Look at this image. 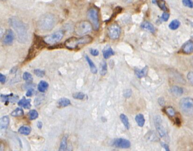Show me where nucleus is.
Returning a JSON list of instances; mask_svg holds the SVG:
<instances>
[{
    "mask_svg": "<svg viewBox=\"0 0 193 151\" xmlns=\"http://www.w3.org/2000/svg\"><path fill=\"white\" fill-rule=\"evenodd\" d=\"M9 23L14 29L17 36L18 41L22 43H25L28 38L27 30L25 24L16 17L10 18Z\"/></svg>",
    "mask_w": 193,
    "mask_h": 151,
    "instance_id": "1",
    "label": "nucleus"
},
{
    "mask_svg": "<svg viewBox=\"0 0 193 151\" xmlns=\"http://www.w3.org/2000/svg\"><path fill=\"white\" fill-rule=\"evenodd\" d=\"M93 40V37L88 35H84L81 38H79V39L72 37L69 38L65 41L64 45L70 50H75L78 49L80 46L91 43Z\"/></svg>",
    "mask_w": 193,
    "mask_h": 151,
    "instance_id": "2",
    "label": "nucleus"
},
{
    "mask_svg": "<svg viewBox=\"0 0 193 151\" xmlns=\"http://www.w3.org/2000/svg\"><path fill=\"white\" fill-rule=\"evenodd\" d=\"M56 19L51 13H46L43 15L38 21V27L42 31H50L56 24Z\"/></svg>",
    "mask_w": 193,
    "mask_h": 151,
    "instance_id": "3",
    "label": "nucleus"
},
{
    "mask_svg": "<svg viewBox=\"0 0 193 151\" xmlns=\"http://www.w3.org/2000/svg\"><path fill=\"white\" fill-rule=\"evenodd\" d=\"M180 108L181 112L187 116L193 115V99L184 98L180 102Z\"/></svg>",
    "mask_w": 193,
    "mask_h": 151,
    "instance_id": "4",
    "label": "nucleus"
},
{
    "mask_svg": "<svg viewBox=\"0 0 193 151\" xmlns=\"http://www.w3.org/2000/svg\"><path fill=\"white\" fill-rule=\"evenodd\" d=\"M92 24L88 21H82L77 23L74 28L75 33L79 36H84L92 30Z\"/></svg>",
    "mask_w": 193,
    "mask_h": 151,
    "instance_id": "5",
    "label": "nucleus"
},
{
    "mask_svg": "<svg viewBox=\"0 0 193 151\" xmlns=\"http://www.w3.org/2000/svg\"><path fill=\"white\" fill-rule=\"evenodd\" d=\"M88 18L90 21L93 29L95 31H98L100 28V24L99 20L98 12L97 9L94 8H91L88 11Z\"/></svg>",
    "mask_w": 193,
    "mask_h": 151,
    "instance_id": "6",
    "label": "nucleus"
},
{
    "mask_svg": "<svg viewBox=\"0 0 193 151\" xmlns=\"http://www.w3.org/2000/svg\"><path fill=\"white\" fill-rule=\"evenodd\" d=\"M63 32L58 31L51 35L46 36L44 38V40L47 44H54L59 42L63 37Z\"/></svg>",
    "mask_w": 193,
    "mask_h": 151,
    "instance_id": "7",
    "label": "nucleus"
},
{
    "mask_svg": "<svg viewBox=\"0 0 193 151\" xmlns=\"http://www.w3.org/2000/svg\"><path fill=\"white\" fill-rule=\"evenodd\" d=\"M108 37L112 40H117L120 35L121 29L118 24L114 23L110 25L107 30Z\"/></svg>",
    "mask_w": 193,
    "mask_h": 151,
    "instance_id": "8",
    "label": "nucleus"
},
{
    "mask_svg": "<svg viewBox=\"0 0 193 151\" xmlns=\"http://www.w3.org/2000/svg\"><path fill=\"white\" fill-rule=\"evenodd\" d=\"M155 125L159 135L161 138H165L167 136V130L162 124L161 118L158 115L155 117Z\"/></svg>",
    "mask_w": 193,
    "mask_h": 151,
    "instance_id": "9",
    "label": "nucleus"
},
{
    "mask_svg": "<svg viewBox=\"0 0 193 151\" xmlns=\"http://www.w3.org/2000/svg\"><path fill=\"white\" fill-rule=\"evenodd\" d=\"M14 40V34L11 29H8L6 31L3 38L2 43L4 45H11Z\"/></svg>",
    "mask_w": 193,
    "mask_h": 151,
    "instance_id": "10",
    "label": "nucleus"
},
{
    "mask_svg": "<svg viewBox=\"0 0 193 151\" xmlns=\"http://www.w3.org/2000/svg\"><path fill=\"white\" fill-rule=\"evenodd\" d=\"M113 145L118 148L122 149H127L130 147V142L128 140L123 139V138H118L116 139L113 142Z\"/></svg>",
    "mask_w": 193,
    "mask_h": 151,
    "instance_id": "11",
    "label": "nucleus"
},
{
    "mask_svg": "<svg viewBox=\"0 0 193 151\" xmlns=\"http://www.w3.org/2000/svg\"><path fill=\"white\" fill-rule=\"evenodd\" d=\"M1 100L7 105V103L9 102L11 103H15L17 101L18 99V96L17 95H13V94H10L8 95H4V94H1Z\"/></svg>",
    "mask_w": 193,
    "mask_h": 151,
    "instance_id": "12",
    "label": "nucleus"
},
{
    "mask_svg": "<svg viewBox=\"0 0 193 151\" xmlns=\"http://www.w3.org/2000/svg\"><path fill=\"white\" fill-rule=\"evenodd\" d=\"M18 106H22L24 109H29L31 108V99H26L24 97H23L19 102H18Z\"/></svg>",
    "mask_w": 193,
    "mask_h": 151,
    "instance_id": "13",
    "label": "nucleus"
},
{
    "mask_svg": "<svg viewBox=\"0 0 193 151\" xmlns=\"http://www.w3.org/2000/svg\"><path fill=\"white\" fill-rule=\"evenodd\" d=\"M182 51L186 54H191L193 52V41H188L182 47Z\"/></svg>",
    "mask_w": 193,
    "mask_h": 151,
    "instance_id": "14",
    "label": "nucleus"
},
{
    "mask_svg": "<svg viewBox=\"0 0 193 151\" xmlns=\"http://www.w3.org/2000/svg\"><path fill=\"white\" fill-rule=\"evenodd\" d=\"M171 93L176 96H181L184 93L183 89L178 86H173L170 89Z\"/></svg>",
    "mask_w": 193,
    "mask_h": 151,
    "instance_id": "15",
    "label": "nucleus"
},
{
    "mask_svg": "<svg viewBox=\"0 0 193 151\" xmlns=\"http://www.w3.org/2000/svg\"><path fill=\"white\" fill-rule=\"evenodd\" d=\"M148 67L146 66L144 68H143L142 69L140 70L138 69H135V74L136 75V76L138 78H142L143 77H145L147 75V73H148Z\"/></svg>",
    "mask_w": 193,
    "mask_h": 151,
    "instance_id": "16",
    "label": "nucleus"
},
{
    "mask_svg": "<svg viewBox=\"0 0 193 151\" xmlns=\"http://www.w3.org/2000/svg\"><path fill=\"white\" fill-rule=\"evenodd\" d=\"M141 28L144 30H148V31H150L152 33H154L155 31V29L154 26L149 22L148 21H144L142 23L141 25Z\"/></svg>",
    "mask_w": 193,
    "mask_h": 151,
    "instance_id": "17",
    "label": "nucleus"
},
{
    "mask_svg": "<svg viewBox=\"0 0 193 151\" xmlns=\"http://www.w3.org/2000/svg\"><path fill=\"white\" fill-rule=\"evenodd\" d=\"M85 59L89 66V69H90V70L91 71L92 73H93V74H96L97 73V69L96 67V66L94 64V63H93V61H92V60L89 57L86 55H85Z\"/></svg>",
    "mask_w": 193,
    "mask_h": 151,
    "instance_id": "18",
    "label": "nucleus"
},
{
    "mask_svg": "<svg viewBox=\"0 0 193 151\" xmlns=\"http://www.w3.org/2000/svg\"><path fill=\"white\" fill-rule=\"evenodd\" d=\"M103 54L104 59H107L111 56L114 55V51L110 47H107L103 50Z\"/></svg>",
    "mask_w": 193,
    "mask_h": 151,
    "instance_id": "19",
    "label": "nucleus"
},
{
    "mask_svg": "<svg viewBox=\"0 0 193 151\" xmlns=\"http://www.w3.org/2000/svg\"><path fill=\"white\" fill-rule=\"evenodd\" d=\"M10 123V119L8 116H4L1 118V121H0V127L1 129H7Z\"/></svg>",
    "mask_w": 193,
    "mask_h": 151,
    "instance_id": "20",
    "label": "nucleus"
},
{
    "mask_svg": "<svg viewBox=\"0 0 193 151\" xmlns=\"http://www.w3.org/2000/svg\"><path fill=\"white\" fill-rule=\"evenodd\" d=\"M59 108H65L71 105V101L67 98H61L58 101Z\"/></svg>",
    "mask_w": 193,
    "mask_h": 151,
    "instance_id": "21",
    "label": "nucleus"
},
{
    "mask_svg": "<svg viewBox=\"0 0 193 151\" xmlns=\"http://www.w3.org/2000/svg\"><path fill=\"white\" fill-rule=\"evenodd\" d=\"M135 120L139 126L143 127L144 126L145 123V119L144 116L142 114H141L140 113V114L137 115L135 117Z\"/></svg>",
    "mask_w": 193,
    "mask_h": 151,
    "instance_id": "22",
    "label": "nucleus"
},
{
    "mask_svg": "<svg viewBox=\"0 0 193 151\" xmlns=\"http://www.w3.org/2000/svg\"><path fill=\"white\" fill-rule=\"evenodd\" d=\"M36 53H37L36 49L34 48V47L32 46V47H31V48H30V50H29L28 55H27V57H26L25 61H30V60H31L32 59H33L34 57L36 56Z\"/></svg>",
    "mask_w": 193,
    "mask_h": 151,
    "instance_id": "23",
    "label": "nucleus"
},
{
    "mask_svg": "<svg viewBox=\"0 0 193 151\" xmlns=\"http://www.w3.org/2000/svg\"><path fill=\"white\" fill-rule=\"evenodd\" d=\"M67 140H68V136H64L61 142V144H60V147L59 149V151H64L66 150L67 149Z\"/></svg>",
    "mask_w": 193,
    "mask_h": 151,
    "instance_id": "24",
    "label": "nucleus"
},
{
    "mask_svg": "<svg viewBox=\"0 0 193 151\" xmlns=\"http://www.w3.org/2000/svg\"><path fill=\"white\" fill-rule=\"evenodd\" d=\"M49 87V84L45 81H41L38 84V90L44 93L47 90Z\"/></svg>",
    "mask_w": 193,
    "mask_h": 151,
    "instance_id": "25",
    "label": "nucleus"
},
{
    "mask_svg": "<svg viewBox=\"0 0 193 151\" xmlns=\"http://www.w3.org/2000/svg\"><path fill=\"white\" fill-rule=\"evenodd\" d=\"M100 73L102 76H105L107 73V63L103 60L100 63Z\"/></svg>",
    "mask_w": 193,
    "mask_h": 151,
    "instance_id": "26",
    "label": "nucleus"
},
{
    "mask_svg": "<svg viewBox=\"0 0 193 151\" xmlns=\"http://www.w3.org/2000/svg\"><path fill=\"white\" fill-rule=\"evenodd\" d=\"M31 130L32 129L30 127L23 126L19 128V129H18V132H19L20 134L23 135H29L30 134Z\"/></svg>",
    "mask_w": 193,
    "mask_h": 151,
    "instance_id": "27",
    "label": "nucleus"
},
{
    "mask_svg": "<svg viewBox=\"0 0 193 151\" xmlns=\"http://www.w3.org/2000/svg\"><path fill=\"white\" fill-rule=\"evenodd\" d=\"M120 120H121L122 122L123 123V124L124 125V127L127 129H129L130 124H129V122H128V118L127 117V116L124 115V114H121L120 116Z\"/></svg>",
    "mask_w": 193,
    "mask_h": 151,
    "instance_id": "28",
    "label": "nucleus"
},
{
    "mask_svg": "<svg viewBox=\"0 0 193 151\" xmlns=\"http://www.w3.org/2000/svg\"><path fill=\"white\" fill-rule=\"evenodd\" d=\"M180 24L181 23L180 21L177 20H172L169 24V28L172 30H175L178 28V27L180 26Z\"/></svg>",
    "mask_w": 193,
    "mask_h": 151,
    "instance_id": "29",
    "label": "nucleus"
},
{
    "mask_svg": "<svg viewBox=\"0 0 193 151\" xmlns=\"http://www.w3.org/2000/svg\"><path fill=\"white\" fill-rule=\"evenodd\" d=\"M23 115H24L23 110L22 108H18L14 110H13L11 113V115L13 117H19L23 116Z\"/></svg>",
    "mask_w": 193,
    "mask_h": 151,
    "instance_id": "30",
    "label": "nucleus"
},
{
    "mask_svg": "<svg viewBox=\"0 0 193 151\" xmlns=\"http://www.w3.org/2000/svg\"><path fill=\"white\" fill-rule=\"evenodd\" d=\"M157 3L158 4L159 7L164 12H167L168 11V9L166 5V3L164 0H158Z\"/></svg>",
    "mask_w": 193,
    "mask_h": 151,
    "instance_id": "31",
    "label": "nucleus"
},
{
    "mask_svg": "<svg viewBox=\"0 0 193 151\" xmlns=\"http://www.w3.org/2000/svg\"><path fill=\"white\" fill-rule=\"evenodd\" d=\"M29 115L30 120H34L39 116V113L36 110H32L29 112Z\"/></svg>",
    "mask_w": 193,
    "mask_h": 151,
    "instance_id": "32",
    "label": "nucleus"
},
{
    "mask_svg": "<svg viewBox=\"0 0 193 151\" xmlns=\"http://www.w3.org/2000/svg\"><path fill=\"white\" fill-rule=\"evenodd\" d=\"M85 96V94L82 92H78L73 94V98L75 99L78 100H82L83 99H84Z\"/></svg>",
    "mask_w": 193,
    "mask_h": 151,
    "instance_id": "33",
    "label": "nucleus"
},
{
    "mask_svg": "<svg viewBox=\"0 0 193 151\" xmlns=\"http://www.w3.org/2000/svg\"><path fill=\"white\" fill-rule=\"evenodd\" d=\"M23 79L27 82H32L33 80V77L30 73L28 72H25L23 74Z\"/></svg>",
    "mask_w": 193,
    "mask_h": 151,
    "instance_id": "34",
    "label": "nucleus"
},
{
    "mask_svg": "<svg viewBox=\"0 0 193 151\" xmlns=\"http://www.w3.org/2000/svg\"><path fill=\"white\" fill-rule=\"evenodd\" d=\"M165 112L168 114V115H169L171 117H173L175 116L176 115V111L174 110L171 107H168L165 110Z\"/></svg>",
    "mask_w": 193,
    "mask_h": 151,
    "instance_id": "35",
    "label": "nucleus"
},
{
    "mask_svg": "<svg viewBox=\"0 0 193 151\" xmlns=\"http://www.w3.org/2000/svg\"><path fill=\"white\" fill-rule=\"evenodd\" d=\"M122 7H117L114 9V11H113V15H112V17L110 18V19H109V20H108V21H110V20H112V19L113 18L115 17L118 14L122 12Z\"/></svg>",
    "mask_w": 193,
    "mask_h": 151,
    "instance_id": "36",
    "label": "nucleus"
},
{
    "mask_svg": "<svg viewBox=\"0 0 193 151\" xmlns=\"http://www.w3.org/2000/svg\"><path fill=\"white\" fill-rule=\"evenodd\" d=\"M34 73L38 77L43 78L45 74V71L44 70H40V69H35L34 70Z\"/></svg>",
    "mask_w": 193,
    "mask_h": 151,
    "instance_id": "37",
    "label": "nucleus"
},
{
    "mask_svg": "<svg viewBox=\"0 0 193 151\" xmlns=\"http://www.w3.org/2000/svg\"><path fill=\"white\" fill-rule=\"evenodd\" d=\"M182 4L183 5L190 8H193V2L191 1V0H182Z\"/></svg>",
    "mask_w": 193,
    "mask_h": 151,
    "instance_id": "38",
    "label": "nucleus"
},
{
    "mask_svg": "<svg viewBox=\"0 0 193 151\" xmlns=\"http://www.w3.org/2000/svg\"><path fill=\"white\" fill-rule=\"evenodd\" d=\"M132 94V91L131 89H126L123 93V95L126 98H129Z\"/></svg>",
    "mask_w": 193,
    "mask_h": 151,
    "instance_id": "39",
    "label": "nucleus"
},
{
    "mask_svg": "<svg viewBox=\"0 0 193 151\" xmlns=\"http://www.w3.org/2000/svg\"><path fill=\"white\" fill-rule=\"evenodd\" d=\"M187 79L188 80V82L192 84L193 85V71H190L188 74H187Z\"/></svg>",
    "mask_w": 193,
    "mask_h": 151,
    "instance_id": "40",
    "label": "nucleus"
},
{
    "mask_svg": "<svg viewBox=\"0 0 193 151\" xmlns=\"http://www.w3.org/2000/svg\"><path fill=\"white\" fill-rule=\"evenodd\" d=\"M162 19L164 21H167L169 18V14L166 12H164L162 15Z\"/></svg>",
    "mask_w": 193,
    "mask_h": 151,
    "instance_id": "41",
    "label": "nucleus"
},
{
    "mask_svg": "<svg viewBox=\"0 0 193 151\" xmlns=\"http://www.w3.org/2000/svg\"><path fill=\"white\" fill-rule=\"evenodd\" d=\"M90 53L91 55H93V56H97L99 54V51L97 49H92L90 50Z\"/></svg>",
    "mask_w": 193,
    "mask_h": 151,
    "instance_id": "42",
    "label": "nucleus"
},
{
    "mask_svg": "<svg viewBox=\"0 0 193 151\" xmlns=\"http://www.w3.org/2000/svg\"><path fill=\"white\" fill-rule=\"evenodd\" d=\"M34 92V90H33V89H30L28 90V91L27 92V93H26V96H27V97L32 96L33 95V94Z\"/></svg>",
    "mask_w": 193,
    "mask_h": 151,
    "instance_id": "43",
    "label": "nucleus"
},
{
    "mask_svg": "<svg viewBox=\"0 0 193 151\" xmlns=\"http://www.w3.org/2000/svg\"><path fill=\"white\" fill-rule=\"evenodd\" d=\"M6 81V78L3 74H0V82L2 84H4Z\"/></svg>",
    "mask_w": 193,
    "mask_h": 151,
    "instance_id": "44",
    "label": "nucleus"
},
{
    "mask_svg": "<svg viewBox=\"0 0 193 151\" xmlns=\"http://www.w3.org/2000/svg\"><path fill=\"white\" fill-rule=\"evenodd\" d=\"M158 103L161 106H163L164 104H165V100L163 98H159L158 99Z\"/></svg>",
    "mask_w": 193,
    "mask_h": 151,
    "instance_id": "45",
    "label": "nucleus"
},
{
    "mask_svg": "<svg viewBox=\"0 0 193 151\" xmlns=\"http://www.w3.org/2000/svg\"><path fill=\"white\" fill-rule=\"evenodd\" d=\"M162 146H163V148L166 150H169V146L167 144H165V143H162Z\"/></svg>",
    "mask_w": 193,
    "mask_h": 151,
    "instance_id": "46",
    "label": "nucleus"
},
{
    "mask_svg": "<svg viewBox=\"0 0 193 151\" xmlns=\"http://www.w3.org/2000/svg\"><path fill=\"white\" fill-rule=\"evenodd\" d=\"M37 126H38V128L41 129L42 128V126H43V124L42 123V122H38V124H37Z\"/></svg>",
    "mask_w": 193,
    "mask_h": 151,
    "instance_id": "47",
    "label": "nucleus"
},
{
    "mask_svg": "<svg viewBox=\"0 0 193 151\" xmlns=\"http://www.w3.org/2000/svg\"><path fill=\"white\" fill-rule=\"evenodd\" d=\"M123 1L126 3H132L134 1V0H123Z\"/></svg>",
    "mask_w": 193,
    "mask_h": 151,
    "instance_id": "48",
    "label": "nucleus"
},
{
    "mask_svg": "<svg viewBox=\"0 0 193 151\" xmlns=\"http://www.w3.org/2000/svg\"><path fill=\"white\" fill-rule=\"evenodd\" d=\"M192 64H193V59H192Z\"/></svg>",
    "mask_w": 193,
    "mask_h": 151,
    "instance_id": "49",
    "label": "nucleus"
}]
</instances>
